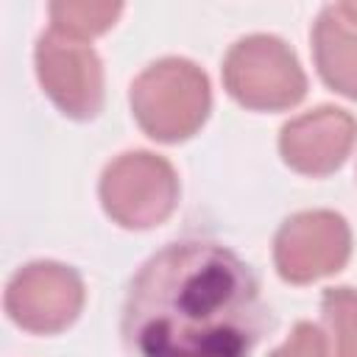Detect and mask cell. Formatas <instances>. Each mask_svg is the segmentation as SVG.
Here are the masks:
<instances>
[{"instance_id":"6da1fadb","label":"cell","mask_w":357,"mask_h":357,"mask_svg":"<svg viewBox=\"0 0 357 357\" xmlns=\"http://www.w3.org/2000/svg\"><path fill=\"white\" fill-rule=\"evenodd\" d=\"M265 326L257 273L215 240L156 251L131 279L120 318L128 357H251Z\"/></svg>"},{"instance_id":"7a4b0ae2","label":"cell","mask_w":357,"mask_h":357,"mask_svg":"<svg viewBox=\"0 0 357 357\" xmlns=\"http://www.w3.org/2000/svg\"><path fill=\"white\" fill-rule=\"evenodd\" d=\"M128 100L139 128L156 142H181L192 137L212 109L206 73L195 61L178 56L148 64L134 78Z\"/></svg>"},{"instance_id":"3957f363","label":"cell","mask_w":357,"mask_h":357,"mask_svg":"<svg viewBox=\"0 0 357 357\" xmlns=\"http://www.w3.org/2000/svg\"><path fill=\"white\" fill-rule=\"evenodd\" d=\"M229 95L257 112H282L307 95V75L287 42L271 33L237 39L223 59Z\"/></svg>"},{"instance_id":"277c9868","label":"cell","mask_w":357,"mask_h":357,"mask_svg":"<svg viewBox=\"0 0 357 357\" xmlns=\"http://www.w3.org/2000/svg\"><path fill=\"white\" fill-rule=\"evenodd\" d=\"M98 192L114 223L126 229H151L176 209L178 176L167 159L151 151H128L106 165Z\"/></svg>"},{"instance_id":"5b68a950","label":"cell","mask_w":357,"mask_h":357,"mask_svg":"<svg viewBox=\"0 0 357 357\" xmlns=\"http://www.w3.org/2000/svg\"><path fill=\"white\" fill-rule=\"evenodd\" d=\"M3 304L20 329L53 335L78 318L84 307V282L70 265L39 259L11 276Z\"/></svg>"},{"instance_id":"8992f818","label":"cell","mask_w":357,"mask_h":357,"mask_svg":"<svg viewBox=\"0 0 357 357\" xmlns=\"http://www.w3.org/2000/svg\"><path fill=\"white\" fill-rule=\"evenodd\" d=\"M351 254L349 223L329 209L298 212L287 218L273 240V262L284 282L307 284L337 273Z\"/></svg>"},{"instance_id":"52a82bcc","label":"cell","mask_w":357,"mask_h":357,"mask_svg":"<svg viewBox=\"0 0 357 357\" xmlns=\"http://www.w3.org/2000/svg\"><path fill=\"white\" fill-rule=\"evenodd\" d=\"M36 75L47 98L73 120H92L103 109V64L73 36L47 31L36 39Z\"/></svg>"},{"instance_id":"ba28073f","label":"cell","mask_w":357,"mask_h":357,"mask_svg":"<svg viewBox=\"0 0 357 357\" xmlns=\"http://www.w3.org/2000/svg\"><path fill=\"white\" fill-rule=\"evenodd\" d=\"M354 137L357 123L346 109L318 106L282 126L279 151L296 173L329 176L351 153Z\"/></svg>"},{"instance_id":"9c48e42d","label":"cell","mask_w":357,"mask_h":357,"mask_svg":"<svg viewBox=\"0 0 357 357\" xmlns=\"http://www.w3.org/2000/svg\"><path fill=\"white\" fill-rule=\"evenodd\" d=\"M312 56L326 86L357 100V3L321 8L312 25Z\"/></svg>"},{"instance_id":"30bf717a","label":"cell","mask_w":357,"mask_h":357,"mask_svg":"<svg viewBox=\"0 0 357 357\" xmlns=\"http://www.w3.org/2000/svg\"><path fill=\"white\" fill-rule=\"evenodd\" d=\"M123 6L120 3H89V0H61V3H50V28L73 36V39H92L103 31H109L114 25V20L120 17Z\"/></svg>"},{"instance_id":"8fae6325","label":"cell","mask_w":357,"mask_h":357,"mask_svg":"<svg viewBox=\"0 0 357 357\" xmlns=\"http://www.w3.org/2000/svg\"><path fill=\"white\" fill-rule=\"evenodd\" d=\"M321 315L332 335V357H357V290L351 287L324 290Z\"/></svg>"},{"instance_id":"7c38bea8","label":"cell","mask_w":357,"mask_h":357,"mask_svg":"<svg viewBox=\"0 0 357 357\" xmlns=\"http://www.w3.org/2000/svg\"><path fill=\"white\" fill-rule=\"evenodd\" d=\"M271 357H326V337L315 324L298 321L290 337L276 351H271Z\"/></svg>"}]
</instances>
